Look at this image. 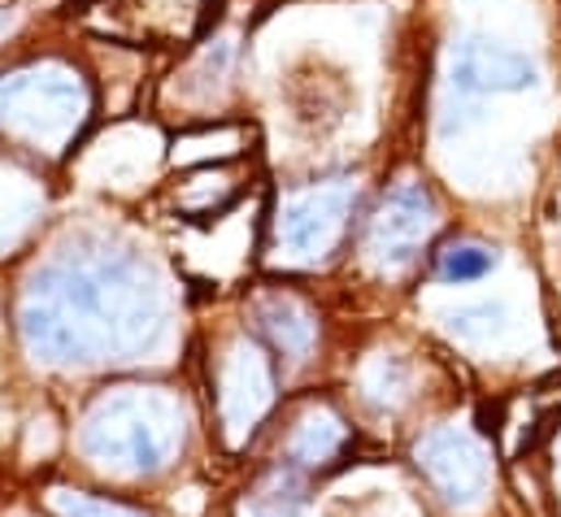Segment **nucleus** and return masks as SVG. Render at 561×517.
Returning <instances> with one entry per match:
<instances>
[{
	"mask_svg": "<svg viewBox=\"0 0 561 517\" xmlns=\"http://www.w3.org/2000/svg\"><path fill=\"white\" fill-rule=\"evenodd\" d=\"M165 335V291L152 265L105 240H79L31 274L22 340L48 366L140 361Z\"/></svg>",
	"mask_w": 561,
	"mask_h": 517,
	"instance_id": "obj_1",
	"label": "nucleus"
},
{
	"mask_svg": "<svg viewBox=\"0 0 561 517\" xmlns=\"http://www.w3.org/2000/svg\"><path fill=\"white\" fill-rule=\"evenodd\" d=\"M183 439V409L161 388H118L101 395L83 422V452L114 474L161 470Z\"/></svg>",
	"mask_w": 561,
	"mask_h": 517,
	"instance_id": "obj_2",
	"label": "nucleus"
},
{
	"mask_svg": "<svg viewBox=\"0 0 561 517\" xmlns=\"http://www.w3.org/2000/svg\"><path fill=\"white\" fill-rule=\"evenodd\" d=\"M88 118V88L75 70L44 61L13 74H0V135H13L31 148L61 152Z\"/></svg>",
	"mask_w": 561,
	"mask_h": 517,
	"instance_id": "obj_3",
	"label": "nucleus"
},
{
	"mask_svg": "<svg viewBox=\"0 0 561 517\" xmlns=\"http://www.w3.org/2000/svg\"><path fill=\"white\" fill-rule=\"evenodd\" d=\"M348 209H353V187L348 183H318L309 192L287 196L279 209V222H275L279 253H287L291 261L327 257V249L344 231Z\"/></svg>",
	"mask_w": 561,
	"mask_h": 517,
	"instance_id": "obj_4",
	"label": "nucleus"
},
{
	"mask_svg": "<svg viewBox=\"0 0 561 517\" xmlns=\"http://www.w3.org/2000/svg\"><path fill=\"white\" fill-rule=\"evenodd\" d=\"M271 400H275V379H271L266 353L249 340H236L218 370V413H222L231 444H240L266 417Z\"/></svg>",
	"mask_w": 561,
	"mask_h": 517,
	"instance_id": "obj_5",
	"label": "nucleus"
},
{
	"mask_svg": "<svg viewBox=\"0 0 561 517\" xmlns=\"http://www.w3.org/2000/svg\"><path fill=\"white\" fill-rule=\"evenodd\" d=\"M431 227V200L419 187H401L383 200V214L375 218V231H370V253L388 265H401L410 261V249L419 244Z\"/></svg>",
	"mask_w": 561,
	"mask_h": 517,
	"instance_id": "obj_6",
	"label": "nucleus"
},
{
	"mask_svg": "<svg viewBox=\"0 0 561 517\" xmlns=\"http://www.w3.org/2000/svg\"><path fill=\"white\" fill-rule=\"evenodd\" d=\"M426 474L439 483V492H448V501L470 505L483 487V457L474 452V444H466L461 435H435L419 448Z\"/></svg>",
	"mask_w": 561,
	"mask_h": 517,
	"instance_id": "obj_7",
	"label": "nucleus"
},
{
	"mask_svg": "<svg viewBox=\"0 0 561 517\" xmlns=\"http://www.w3.org/2000/svg\"><path fill=\"white\" fill-rule=\"evenodd\" d=\"M453 79L470 92H514V88L531 83V66L518 53H505L492 44H470V48H461Z\"/></svg>",
	"mask_w": 561,
	"mask_h": 517,
	"instance_id": "obj_8",
	"label": "nucleus"
},
{
	"mask_svg": "<svg viewBox=\"0 0 561 517\" xmlns=\"http://www.w3.org/2000/svg\"><path fill=\"white\" fill-rule=\"evenodd\" d=\"M257 322L271 335V344L279 348L283 357H291V361H300L309 353V344H313V318L296 300H287V296L262 300L257 305Z\"/></svg>",
	"mask_w": 561,
	"mask_h": 517,
	"instance_id": "obj_9",
	"label": "nucleus"
},
{
	"mask_svg": "<svg viewBox=\"0 0 561 517\" xmlns=\"http://www.w3.org/2000/svg\"><path fill=\"white\" fill-rule=\"evenodd\" d=\"M335 444H340V422L331 413H322V417L313 413L291 439V461L296 466H318V461H327L335 452Z\"/></svg>",
	"mask_w": 561,
	"mask_h": 517,
	"instance_id": "obj_10",
	"label": "nucleus"
},
{
	"mask_svg": "<svg viewBox=\"0 0 561 517\" xmlns=\"http://www.w3.org/2000/svg\"><path fill=\"white\" fill-rule=\"evenodd\" d=\"M496 265V253L479 249V244H453L448 253H439V278L444 283H470L483 278Z\"/></svg>",
	"mask_w": 561,
	"mask_h": 517,
	"instance_id": "obj_11",
	"label": "nucleus"
},
{
	"mask_svg": "<svg viewBox=\"0 0 561 517\" xmlns=\"http://www.w3.org/2000/svg\"><path fill=\"white\" fill-rule=\"evenodd\" d=\"M53 509L61 517H140L127 505H110V501H92V496H79V492H57L53 496Z\"/></svg>",
	"mask_w": 561,
	"mask_h": 517,
	"instance_id": "obj_12",
	"label": "nucleus"
}]
</instances>
